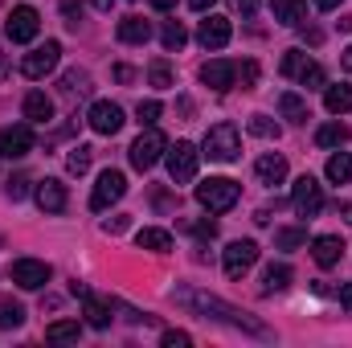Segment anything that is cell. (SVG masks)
Segmentation results:
<instances>
[{"label":"cell","mask_w":352,"mask_h":348,"mask_svg":"<svg viewBox=\"0 0 352 348\" xmlns=\"http://www.w3.org/2000/svg\"><path fill=\"white\" fill-rule=\"evenodd\" d=\"M173 299L180 303V307H188L192 316H201V320H217V324H230V328L250 332V336H270V328H266L263 320L246 316L242 307H234V303H226V299H217V295H209V291H197V287H176Z\"/></svg>","instance_id":"cell-1"},{"label":"cell","mask_w":352,"mask_h":348,"mask_svg":"<svg viewBox=\"0 0 352 348\" xmlns=\"http://www.w3.org/2000/svg\"><path fill=\"white\" fill-rule=\"evenodd\" d=\"M238 180H230V176H209V180H201L197 184V201L209 209V213H230L234 205H238Z\"/></svg>","instance_id":"cell-2"},{"label":"cell","mask_w":352,"mask_h":348,"mask_svg":"<svg viewBox=\"0 0 352 348\" xmlns=\"http://www.w3.org/2000/svg\"><path fill=\"white\" fill-rule=\"evenodd\" d=\"M205 156L217 160V164H230L242 156V140H238V127L234 123H213L205 131Z\"/></svg>","instance_id":"cell-3"},{"label":"cell","mask_w":352,"mask_h":348,"mask_svg":"<svg viewBox=\"0 0 352 348\" xmlns=\"http://www.w3.org/2000/svg\"><path fill=\"white\" fill-rule=\"evenodd\" d=\"M168 152V140H164V131H156V127H148L135 144H131V164L140 168V173H148V168H156L160 164V156Z\"/></svg>","instance_id":"cell-4"},{"label":"cell","mask_w":352,"mask_h":348,"mask_svg":"<svg viewBox=\"0 0 352 348\" xmlns=\"http://www.w3.org/2000/svg\"><path fill=\"white\" fill-rule=\"evenodd\" d=\"M58 62H62V45H58V41H45V45H37L33 54H25L21 74L37 83V78H45V74H54V70H58Z\"/></svg>","instance_id":"cell-5"},{"label":"cell","mask_w":352,"mask_h":348,"mask_svg":"<svg viewBox=\"0 0 352 348\" xmlns=\"http://www.w3.org/2000/svg\"><path fill=\"white\" fill-rule=\"evenodd\" d=\"M123 193H127V176L119 173V168H107V173L98 176L94 193H90V209H94V213H102V209H111Z\"/></svg>","instance_id":"cell-6"},{"label":"cell","mask_w":352,"mask_h":348,"mask_svg":"<svg viewBox=\"0 0 352 348\" xmlns=\"http://www.w3.org/2000/svg\"><path fill=\"white\" fill-rule=\"evenodd\" d=\"M8 283H16L21 291H41L50 283V266L37 259H16L8 262Z\"/></svg>","instance_id":"cell-7"},{"label":"cell","mask_w":352,"mask_h":348,"mask_svg":"<svg viewBox=\"0 0 352 348\" xmlns=\"http://www.w3.org/2000/svg\"><path fill=\"white\" fill-rule=\"evenodd\" d=\"M291 205H295L299 217H316V213L324 209V188H320V180H316V176H299L295 188H291Z\"/></svg>","instance_id":"cell-8"},{"label":"cell","mask_w":352,"mask_h":348,"mask_svg":"<svg viewBox=\"0 0 352 348\" xmlns=\"http://www.w3.org/2000/svg\"><path fill=\"white\" fill-rule=\"evenodd\" d=\"M254 262H258V246H254L250 238L230 242V246H226V254H221V266H226V274H230V279H242Z\"/></svg>","instance_id":"cell-9"},{"label":"cell","mask_w":352,"mask_h":348,"mask_svg":"<svg viewBox=\"0 0 352 348\" xmlns=\"http://www.w3.org/2000/svg\"><path fill=\"white\" fill-rule=\"evenodd\" d=\"M197 148L188 144V140H176L173 148H168V176H173L176 184H188L192 176H197Z\"/></svg>","instance_id":"cell-10"},{"label":"cell","mask_w":352,"mask_h":348,"mask_svg":"<svg viewBox=\"0 0 352 348\" xmlns=\"http://www.w3.org/2000/svg\"><path fill=\"white\" fill-rule=\"evenodd\" d=\"M37 29H41V17H37V8L21 4V8H12V12H8V25H4L8 41L25 45V41H33V37H37Z\"/></svg>","instance_id":"cell-11"},{"label":"cell","mask_w":352,"mask_h":348,"mask_svg":"<svg viewBox=\"0 0 352 348\" xmlns=\"http://www.w3.org/2000/svg\"><path fill=\"white\" fill-rule=\"evenodd\" d=\"M87 123L98 131V135H115L123 127V107L119 102H94L87 115Z\"/></svg>","instance_id":"cell-12"},{"label":"cell","mask_w":352,"mask_h":348,"mask_svg":"<svg viewBox=\"0 0 352 348\" xmlns=\"http://www.w3.org/2000/svg\"><path fill=\"white\" fill-rule=\"evenodd\" d=\"M230 33H234L230 17H205L201 29H197V41H201L205 50H221V45H230Z\"/></svg>","instance_id":"cell-13"},{"label":"cell","mask_w":352,"mask_h":348,"mask_svg":"<svg viewBox=\"0 0 352 348\" xmlns=\"http://www.w3.org/2000/svg\"><path fill=\"white\" fill-rule=\"evenodd\" d=\"M33 152V131L21 123V127H4L0 131V156H8V160H21V156H29Z\"/></svg>","instance_id":"cell-14"},{"label":"cell","mask_w":352,"mask_h":348,"mask_svg":"<svg viewBox=\"0 0 352 348\" xmlns=\"http://www.w3.org/2000/svg\"><path fill=\"white\" fill-rule=\"evenodd\" d=\"M201 83L213 90H230L238 83V62H205L201 66Z\"/></svg>","instance_id":"cell-15"},{"label":"cell","mask_w":352,"mask_h":348,"mask_svg":"<svg viewBox=\"0 0 352 348\" xmlns=\"http://www.w3.org/2000/svg\"><path fill=\"white\" fill-rule=\"evenodd\" d=\"M33 197H37V205H41L45 213H62V209H66V184H62V180H54V176H45V180L37 184V193H33Z\"/></svg>","instance_id":"cell-16"},{"label":"cell","mask_w":352,"mask_h":348,"mask_svg":"<svg viewBox=\"0 0 352 348\" xmlns=\"http://www.w3.org/2000/svg\"><path fill=\"white\" fill-rule=\"evenodd\" d=\"M340 254H344V242H340L336 234H320V238L311 242V259L320 262L324 270H328V266H336V262H340Z\"/></svg>","instance_id":"cell-17"},{"label":"cell","mask_w":352,"mask_h":348,"mask_svg":"<svg viewBox=\"0 0 352 348\" xmlns=\"http://www.w3.org/2000/svg\"><path fill=\"white\" fill-rule=\"evenodd\" d=\"M119 41L123 45H148L152 41V25L144 17H123L119 21Z\"/></svg>","instance_id":"cell-18"},{"label":"cell","mask_w":352,"mask_h":348,"mask_svg":"<svg viewBox=\"0 0 352 348\" xmlns=\"http://www.w3.org/2000/svg\"><path fill=\"white\" fill-rule=\"evenodd\" d=\"M25 119L29 123H50L54 119V98L41 94V90H29L25 94Z\"/></svg>","instance_id":"cell-19"},{"label":"cell","mask_w":352,"mask_h":348,"mask_svg":"<svg viewBox=\"0 0 352 348\" xmlns=\"http://www.w3.org/2000/svg\"><path fill=\"white\" fill-rule=\"evenodd\" d=\"M254 173H258L263 184H283V180H287V160H283L278 152H266L263 160L254 164Z\"/></svg>","instance_id":"cell-20"},{"label":"cell","mask_w":352,"mask_h":348,"mask_svg":"<svg viewBox=\"0 0 352 348\" xmlns=\"http://www.w3.org/2000/svg\"><path fill=\"white\" fill-rule=\"evenodd\" d=\"M278 111H283V119H287V123H307V119H311V115H307V102H303L295 90L278 94Z\"/></svg>","instance_id":"cell-21"},{"label":"cell","mask_w":352,"mask_h":348,"mask_svg":"<svg viewBox=\"0 0 352 348\" xmlns=\"http://www.w3.org/2000/svg\"><path fill=\"white\" fill-rule=\"evenodd\" d=\"M135 246L140 250H152V254H164V250H173V234L168 230H140L135 234Z\"/></svg>","instance_id":"cell-22"},{"label":"cell","mask_w":352,"mask_h":348,"mask_svg":"<svg viewBox=\"0 0 352 348\" xmlns=\"http://www.w3.org/2000/svg\"><path fill=\"white\" fill-rule=\"evenodd\" d=\"M62 94L74 102V98H87L90 94V74L87 70H66L62 74Z\"/></svg>","instance_id":"cell-23"},{"label":"cell","mask_w":352,"mask_h":348,"mask_svg":"<svg viewBox=\"0 0 352 348\" xmlns=\"http://www.w3.org/2000/svg\"><path fill=\"white\" fill-rule=\"evenodd\" d=\"M270 12H274V21H283V25H299L303 12H307V4H303V0H270Z\"/></svg>","instance_id":"cell-24"},{"label":"cell","mask_w":352,"mask_h":348,"mask_svg":"<svg viewBox=\"0 0 352 348\" xmlns=\"http://www.w3.org/2000/svg\"><path fill=\"white\" fill-rule=\"evenodd\" d=\"M324 107H328L332 115H344V111H352V87H349V83L328 87V94H324Z\"/></svg>","instance_id":"cell-25"},{"label":"cell","mask_w":352,"mask_h":348,"mask_svg":"<svg viewBox=\"0 0 352 348\" xmlns=\"http://www.w3.org/2000/svg\"><path fill=\"white\" fill-rule=\"evenodd\" d=\"M316 144H320V148H344V144H349V127H344V123H324V127L316 131Z\"/></svg>","instance_id":"cell-26"},{"label":"cell","mask_w":352,"mask_h":348,"mask_svg":"<svg viewBox=\"0 0 352 348\" xmlns=\"http://www.w3.org/2000/svg\"><path fill=\"white\" fill-rule=\"evenodd\" d=\"M287 287H291V266H266V274H263V295L287 291Z\"/></svg>","instance_id":"cell-27"},{"label":"cell","mask_w":352,"mask_h":348,"mask_svg":"<svg viewBox=\"0 0 352 348\" xmlns=\"http://www.w3.org/2000/svg\"><path fill=\"white\" fill-rule=\"evenodd\" d=\"M82 303H87V324L90 328H107V324H111V307H107V303H102V299H94V295H82Z\"/></svg>","instance_id":"cell-28"},{"label":"cell","mask_w":352,"mask_h":348,"mask_svg":"<svg viewBox=\"0 0 352 348\" xmlns=\"http://www.w3.org/2000/svg\"><path fill=\"white\" fill-rule=\"evenodd\" d=\"M328 180H332V184H349L352 180V156L349 152H336V156L328 160Z\"/></svg>","instance_id":"cell-29"},{"label":"cell","mask_w":352,"mask_h":348,"mask_svg":"<svg viewBox=\"0 0 352 348\" xmlns=\"http://www.w3.org/2000/svg\"><path fill=\"white\" fill-rule=\"evenodd\" d=\"M21 324H25V307H21L16 299H0V328L12 332V328H21Z\"/></svg>","instance_id":"cell-30"},{"label":"cell","mask_w":352,"mask_h":348,"mask_svg":"<svg viewBox=\"0 0 352 348\" xmlns=\"http://www.w3.org/2000/svg\"><path fill=\"white\" fill-rule=\"evenodd\" d=\"M160 41H164V50H168V54H176V50H184L188 33H184V25H180V21H164V29H160Z\"/></svg>","instance_id":"cell-31"},{"label":"cell","mask_w":352,"mask_h":348,"mask_svg":"<svg viewBox=\"0 0 352 348\" xmlns=\"http://www.w3.org/2000/svg\"><path fill=\"white\" fill-rule=\"evenodd\" d=\"M274 246H278V250H299V246H307V230H299V226L274 230Z\"/></svg>","instance_id":"cell-32"},{"label":"cell","mask_w":352,"mask_h":348,"mask_svg":"<svg viewBox=\"0 0 352 348\" xmlns=\"http://www.w3.org/2000/svg\"><path fill=\"white\" fill-rule=\"evenodd\" d=\"M90 160H94V148H87V144H78V148H70V156H66V168L74 176H82L90 168Z\"/></svg>","instance_id":"cell-33"},{"label":"cell","mask_w":352,"mask_h":348,"mask_svg":"<svg viewBox=\"0 0 352 348\" xmlns=\"http://www.w3.org/2000/svg\"><path fill=\"white\" fill-rule=\"evenodd\" d=\"M78 320H58V324H50L45 328V340H78Z\"/></svg>","instance_id":"cell-34"},{"label":"cell","mask_w":352,"mask_h":348,"mask_svg":"<svg viewBox=\"0 0 352 348\" xmlns=\"http://www.w3.org/2000/svg\"><path fill=\"white\" fill-rule=\"evenodd\" d=\"M148 78H152V87H156V90H168V87H173V70H168V62H152Z\"/></svg>","instance_id":"cell-35"},{"label":"cell","mask_w":352,"mask_h":348,"mask_svg":"<svg viewBox=\"0 0 352 348\" xmlns=\"http://www.w3.org/2000/svg\"><path fill=\"white\" fill-rule=\"evenodd\" d=\"M303 66H307V54H303V50H291V54L283 58V74H287V78H299Z\"/></svg>","instance_id":"cell-36"},{"label":"cell","mask_w":352,"mask_h":348,"mask_svg":"<svg viewBox=\"0 0 352 348\" xmlns=\"http://www.w3.org/2000/svg\"><path fill=\"white\" fill-rule=\"evenodd\" d=\"M160 111H164V107H160L156 98H148V102H140V107H135V119H140L144 127H152V123L160 119Z\"/></svg>","instance_id":"cell-37"},{"label":"cell","mask_w":352,"mask_h":348,"mask_svg":"<svg viewBox=\"0 0 352 348\" xmlns=\"http://www.w3.org/2000/svg\"><path fill=\"white\" fill-rule=\"evenodd\" d=\"M299 83L307 90H316V87H324V66H316V62H307L303 70H299Z\"/></svg>","instance_id":"cell-38"},{"label":"cell","mask_w":352,"mask_h":348,"mask_svg":"<svg viewBox=\"0 0 352 348\" xmlns=\"http://www.w3.org/2000/svg\"><path fill=\"white\" fill-rule=\"evenodd\" d=\"M250 131H254L258 140H278V127H274L266 115H254V119H250Z\"/></svg>","instance_id":"cell-39"},{"label":"cell","mask_w":352,"mask_h":348,"mask_svg":"<svg viewBox=\"0 0 352 348\" xmlns=\"http://www.w3.org/2000/svg\"><path fill=\"white\" fill-rule=\"evenodd\" d=\"M4 193L12 197V201H21L25 193H29V176L25 173H16V176H8V184H4Z\"/></svg>","instance_id":"cell-40"},{"label":"cell","mask_w":352,"mask_h":348,"mask_svg":"<svg viewBox=\"0 0 352 348\" xmlns=\"http://www.w3.org/2000/svg\"><path fill=\"white\" fill-rule=\"evenodd\" d=\"M238 83L246 90L254 87V83H258V62H242V66H238Z\"/></svg>","instance_id":"cell-41"},{"label":"cell","mask_w":352,"mask_h":348,"mask_svg":"<svg viewBox=\"0 0 352 348\" xmlns=\"http://www.w3.org/2000/svg\"><path fill=\"white\" fill-rule=\"evenodd\" d=\"M184 345H192V336H188V332H164V348H184Z\"/></svg>","instance_id":"cell-42"},{"label":"cell","mask_w":352,"mask_h":348,"mask_svg":"<svg viewBox=\"0 0 352 348\" xmlns=\"http://www.w3.org/2000/svg\"><path fill=\"white\" fill-rule=\"evenodd\" d=\"M184 230H192L197 238H213V234H217V226H213V221H192V226H184Z\"/></svg>","instance_id":"cell-43"},{"label":"cell","mask_w":352,"mask_h":348,"mask_svg":"<svg viewBox=\"0 0 352 348\" xmlns=\"http://www.w3.org/2000/svg\"><path fill=\"white\" fill-rule=\"evenodd\" d=\"M102 230H107V234H123V230H127V217H111Z\"/></svg>","instance_id":"cell-44"},{"label":"cell","mask_w":352,"mask_h":348,"mask_svg":"<svg viewBox=\"0 0 352 348\" xmlns=\"http://www.w3.org/2000/svg\"><path fill=\"white\" fill-rule=\"evenodd\" d=\"M340 307L352 316V283H344V287H340Z\"/></svg>","instance_id":"cell-45"},{"label":"cell","mask_w":352,"mask_h":348,"mask_svg":"<svg viewBox=\"0 0 352 348\" xmlns=\"http://www.w3.org/2000/svg\"><path fill=\"white\" fill-rule=\"evenodd\" d=\"M238 8H242V17H254L258 12V0H234Z\"/></svg>","instance_id":"cell-46"},{"label":"cell","mask_w":352,"mask_h":348,"mask_svg":"<svg viewBox=\"0 0 352 348\" xmlns=\"http://www.w3.org/2000/svg\"><path fill=\"white\" fill-rule=\"evenodd\" d=\"M303 41H307V45H320V41H324V33H320V29H303Z\"/></svg>","instance_id":"cell-47"},{"label":"cell","mask_w":352,"mask_h":348,"mask_svg":"<svg viewBox=\"0 0 352 348\" xmlns=\"http://www.w3.org/2000/svg\"><path fill=\"white\" fill-rule=\"evenodd\" d=\"M115 78H119V83H131L135 74H131V66H115Z\"/></svg>","instance_id":"cell-48"},{"label":"cell","mask_w":352,"mask_h":348,"mask_svg":"<svg viewBox=\"0 0 352 348\" xmlns=\"http://www.w3.org/2000/svg\"><path fill=\"white\" fill-rule=\"evenodd\" d=\"M336 4H340V0H316V8H320V12H332Z\"/></svg>","instance_id":"cell-49"},{"label":"cell","mask_w":352,"mask_h":348,"mask_svg":"<svg viewBox=\"0 0 352 348\" xmlns=\"http://www.w3.org/2000/svg\"><path fill=\"white\" fill-rule=\"evenodd\" d=\"M188 4H192V8H197V12H205V8H209V4H213V0H188Z\"/></svg>","instance_id":"cell-50"},{"label":"cell","mask_w":352,"mask_h":348,"mask_svg":"<svg viewBox=\"0 0 352 348\" xmlns=\"http://www.w3.org/2000/svg\"><path fill=\"white\" fill-rule=\"evenodd\" d=\"M152 4H156V8H160V12H168V8H173L176 0H152Z\"/></svg>","instance_id":"cell-51"},{"label":"cell","mask_w":352,"mask_h":348,"mask_svg":"<svg viewBox=\"0 0 352 348\" xmlns=\"http://www.w3.org/2000/svg\"><path fill=\"white\" fill-rule=\"evenodd\" d=\"M344 70H349V74H352V45H349V50H344Z\"/></svg>","instance_id":"cell-52"},{"label":"cell","mask_w":352,"mask_h":348,"mask_svg":"<svg viewBox=\"0 0 352 348\" xmlns=\"http://www.w3.org/2000/svg\"><path fill=\"white\" fill-rule=\"evenodd\" d=\"M340 213H344V221H352V205H340Z\"/></svg>","instance_id":"cell-53"},{"label":"cell","mask_w":352,"mask_h":348,"mask_svg":"<svg viewBox=\"0 0 352 348\" xmlns=\"http://www.w3.org/2000/svg\"><path fill=\"white\" fill-rule=\"evenodd\" d=\"M0 74H4V58H0Z\"/></svg>","instance_id":"cell-54"}]
</instances>
